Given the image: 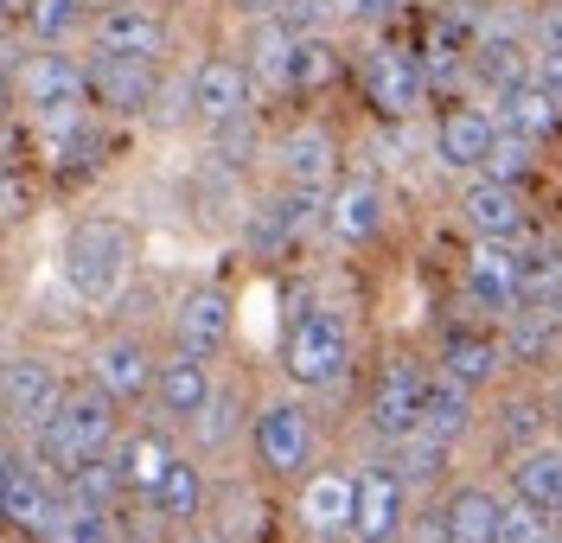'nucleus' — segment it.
Masks as SVG:
<instances>
[{
  "label": "nucleus",
  "mask_w": 562,
  "mask_h": 543,
  "mask_svg": "<svg viewBox=\"0 0 562 543\" xmlns=\"http://www.w3.org/2000/svg\"><path fill=\"white\" fill-rule=\"evenodd\" d=\"M115 434H122V403L109 397L103 384H77V391H65V403L33 429V461L65 486L77 461L115 448Z\"/></svg>",
  "instance_id": "nucleus-1"
},
{
  "label": "nucleus",
  "mask_w": 562,
  "mask_h": 543,
  "mask_svg": "<svg viewBox=\"0 0 562 543\" xmlns=\"http://www.w3.org/2000/svg\"><path fill=\"white\" fill-rule=\"evenodd\" d=\"M128 275H135V237H128L122 224H109V217H83V224H70L65 282H70L77 301L109 307L115 294L128 289Z\"/></svg>",
  "instance_id": "nucleus-2"
},
{
  "label": "nucleus",
  "mask_w": 562,
  "mask_h": 543,
  "mask_svg": "<svg viewBox=\"0 0 562 543\" xmlns=\"http://www.w3.org/2000/svg\"><path fill=\"white\" fill-rule=\"evenodd\" d=\"M351 364V332H346V314L333 307H307L301 320L281 332V371L294 391H333Z\"/></svg>",
  "instance_id": "nucleus-3"
},
{
  "label": "nucleus",
  "mask_w": 562,
  "mask_h": 543,
  "mask_svg": "<svg viewBox=\"0 0 562 543\" xmlns=\"http://www.w3.org/2000/svg\"><path fill=\"white\" fill-rule=\"evenodd\" d=\"M13 83H20V109L33 115L38 128L70 122V115L90 109V71H83L77 58H65V52H33V45H26Z\"/></svg>",
  "instance_id": "nucleus-4"
},
{
  "label": "nucleus",
  "mask_w": 562,
  "mask_h": 543,
  "mask_svg": "<svg viewBox=\"0 0 562 543\" xmlns=\"http://www.w3.org/2000/svg\"><path fill=\"white\" fill-rule=\"evenodd\" d=\"M249 448L269 479H307L314 473V416L294 397H269L249 416Z\"/></svg>",
  "instance_id": "nucleus-5"
},
{
  "label": "nucleus",
  "mask_w": 562,
  "mask_h": 543,
  "mask_svg": "<svg viewBox=\"0 0 562 543\" xmlns=\"http://www.w3.org/2000/svg\"><path fill=\"white\" fill-rule=\"evenodd\" d=\"M428 371L416 359H390L378 377H371V403H364V416H371V434H384V441H403V434L422 429V416H428Z\"/></svg>",
  "instance_id": "nucleus-6"
},
{
  "label": "nucleus",
  "mask_w": 562,
  "mask_h": 543,
  "mask_svg": "<svg viewBox=\"0 0 562 543\" xmlns=\"http://www.w3.org/2000/svg\"><path fill=\"white\" fill-rule=\"evenodd\" d=\"M65 377H58V364L45 359V352H13V359L0 364V416L7 422H20V429H38L58 403H65Z\"/></svg>",
  "instance_id": "nucleus-7"
},
{
  "label": "nucleus",
  "mask_w": 562,
  "mask_h": 543,
  "mask_svg": "<svg viewBox=\"0 0 562 543\" xmlns=\"http://www.w3.org/2000/svg\"><path fill=\"white\" fill-rule=\"evenodd\" d=\"M186 83H192V122H205V128L237 122V115H249V103H256V77H249V65L237 58V52H211V58H199Z\"/></svg>",
  "instance_id": "nucleus-8"
},
{
  "label": "nucleus",
  "mask_w": 562,
  "mask_h": 543,
  "mask_svg": "<svg viewBox=\"0 0 562 543\" xmlns=\"http://www.w3.org/2000/svg\"><path fill=\"white\" fill-rule=\"evenodd\" d=\"M460 224L473 230V244H525L530 237V205L518 185H498L486 173L460 185Z\"/></svg>",
  "instance_id": "nucleus-9"
},
{
  "label": "nucleus",
  "mask_w": 562,
  "mask_h": 543,
  "mask_svg": "<svg viewBox=\"0 0 562 543\" xmlns=\"http://www.w3.org/2000/svg\"><path fill=\"white\" fill-rule=\"evenodd\" d=\"M364 103L378 109L384 122H416L422 103H428V77H422V58L396 52V45H378V52H364Z\"/></svg>",
  "instance_id": "nucleus-10"
},
{
  "label": "nucleus",
  "mask_w": 562,
  "mask_h": 543,
  "mask_svg": "<svg viewBox=\"0 0 562 543\" xmlns=\"http://www.w3.org/2000/svg\"><path fill=\"white\" fill-rule=\"evenodd\" d=\"M154 371H160V359H154V346L140 332H109L103 346L90 352V384H103L122 409L154 403Z\"/></svg>",
  "instance_id": "nucleus-11"
},
{
  "label": "nucleus",
  "mask_w": 562,
  "mask_h": 543,
  "mask_svg": "<svg viewBox=\"0 0 562 543\" xmlns=\"http://www.w3.org/2000/svg\"><path fill=\"white\" fill-rule=\"evenodd\" d=\"M492 135H498V115H492V109L448 103L441 122H435V135H428V154H435L441 173H480L486 154H492Z\"/></svg>",
  "instance_id": "nucleus-12"
},
{
  "label": "nucleus",
  "mask_w": 562,
  "mask_h": 543,
  "mask_svg": "<svg viewBox=\"0 0 562 543\" xmlns=\"http://www.w3.org/2000/svg\"><path fill=\"white\" fill-rule=\"evenodd\" d=\"M58 506H65V486L38 467L33 454H13L7 486H0V524H13V531H26V538H45L52 518H58Z\"/></svg>",
  "instance_id": "nucleus-13"
},
{
  "label": "nucleus",
  "mask_w": 562,
  "mask_h": 543,
  "mask_svg": "<svg viewBox=\"0 0 562 543\" xmlns=\"http://www.w3.org/2000/svg\"><path fill=\"white\" fill-rule=\"evenodd\" d=\"M339 135L326 122H294L288 135L276 142V173L281 185H301V192H333L339 180Z\"/></svg>",
  "instance_id": "nucleus-14"
},
{
  "label": "nucleus",
  "mask_w": 562,
  "mask_h": 543,
  "mask_svg": "<svg viewBox=\"0 0 562 543\" xmlns=\"http://www.w3.org/2000/svg\"><path fill=\"white\" fill-rule=\"evenodd\" d=\"M211 397H217V384H211V359L173 346V352L160 359V371H154V409H160V422L192 429V422L205 416Z\"/></svg>",
  "instance_id": "nucleus-15"
},
{
  "label": "nucleus",
  "mask_w": 562,
  "mask_h": 543,
  "mask_svg": "<svg viewBox=\"0 0 562 543\" xmlns=\"http://www.w3.org/2000/svg\"><path fill=\"white\" fill-rule=\"evenodd\" d=\"M409 524V486L396 467H358V511H351V543H396Z\"/></svg>",
  "instance_id": "nucleus-16"
},
{
  "label": "nucleus",
  "mask_w": 562,
  "mask_h": 543,
  "mask_svg": "<svg viewBox=\"0 0 562 543\" xmlns=\"http://www.w3.org/2000/svg\"><path fill=\"white\" fill-rule=\"evenodd\" d=\"M90 45L109 52V58H147V65H160L167 58V20L154 13V7H135V0H122V7H103L97 20H90Z\"/></svg>",
  "instance_id": "nucleus-17"
},
{
  "label": "nucleus",
  "mask_w": 562,
  "mask_h": 543,
  "mask_svg": "<svg viewBox=\"0 0 562 543\" xmlns=\"http://www.w3.org/2000/svg\"><path fill=\"white\" fill-rule=\"evenodd\" d=\"M518 275H525V250L518 244H473L467 250V301L480 307V314H498V320H512L525 301H518Z\"/></svg>",
  "instance_id": "nucleus-18"
},
{
  "label": "nucleus",
  "mask_w": 562,
  "mask_h": 543,
  "mask_svg": "<svg viewBox=\"0 0 562 543\" xmlns=\"http://www.w3.org/2000/svg\"><path fill=\"white\" fill-rule=\"evenodd\" d=\"M390 224V192L378 180H339L333 192H326V237L333 244H346V250H358V244H378Z\"/></svg>",
  "instance_id": "nucleus-19"
},
{
  "label": "nucleus",
  "mask_w": 562,
  "mask_h": 543,
  "mask_svg": "<svg viewBox=\"0 0 562 543\" xmlns=\"http://www.w3.org/2000/svg\"><path fill=\"white\" fill-rule=\"evenodd\" d=\"M83 71H90V103L109 109V115H147L154 97H160V65H147V58H109V52H97Z\"/></svg>",
  "instance_id": "nucleus-20"
},
{
  "label": "nucleus",
  "mask_w": 562,
  "mask_h": 543,
  "mask_svg": "<svg viewBox=\"0 0 562 543\" xmlns=\"http://www.w3.org/2000/svg\"><path fill=\"white\" fill-rule=\"evenodd\" d=\"M301 524L314 538H351V511H358V467H314L301 479Z\"/></svg>",
  "instance_id": "nucleus-21"
},
{
  "label": "nucleus",
  "mask_w": 562,
  "mask_h": 543,
  "mask_svg": "<svg viewBox=\"0 0 562 543\" xmlns=\"http://www.w3.org/2000/svg\"><path fill=\"white\" fill-rule=\"evenodd\" d=\"M231 294L224 289H186L173 301V346L199 352V359H217L231 346Z\"/></svg>",
  "instance_id": "nucleus-22"
},
{
  "label": "nucleus",
  "mask_w": 562,
  "mask_h": 543,
  "mask_svg": "<svg viewBox=\"0 0 562 543\" xmlns=\"http://www.w3.org/2000/svg\"><path fill=\"white\" fill-rule=\"evenodd\" d=\"M173 441L160 429H122L115 434V448H109V461H115V473H122V493H135L140 506L154 499V486L167 479V467H173Z\"/></svg>",
  "instance_id": "nucleus-23"
},
{
  "label": "nucleus",
  "mask_w": 562,
  "mask_h": 543,
  "mask_svg": "<svg viewBox=\"0 0 562 543\" xmlns=\"http://www.w3.org/2000/svg\"><path fill=\"white\" fill-rule=\"evenodd\" d=\"M498 524H505V499L492 486H454L435 511L441 543H498Z\"/></svg>",
  "instance_id": "nucleus-24"
},
{
  "label": "nucleus",
  "mask_w": 562,
  "mask_h": 543,
  "mask_svg": "<svg viewBox=\"0 0 562 543\" xmlns=\"http://www.w3.org/2000/svg\"><path fill=\"white\" fill-rule=\"evenodd\" d=\"M530 58H537V45H525L518 33H486L467 52V77L486 83L492 97H505V90L530 83Z\"/></svg>",
  "instance_id": "nucleus-25"
},
{
  "label": "nucleus",
  "mask_w": 562,
  "mask_h": 543,
  "mask_svg": "<svg viewBox=\"0 0 562 543\" xmlns=\"http://www.w3.org/2000/svg\"><path fill=\"white\" fill-rule=\"evenodd\" d=\"M498 352H505V364H550L562 352V301H550V307H518L505 320Z\"/></svg>",
  "instance_id": "nucleus-26"
},
{
  "label": "nucleus",
  "mask_w": 562,
  "mask_h": 543,
  "mask_svg": "<svg viewBox=\"0 0 562 543\" xmlns=\"http://www.w3.org/2000/svg\"><path fill=\"white\" fill-rule=\"evenodd\" d=\"M339 71H346V45L333 33H301L288 52V97H319L339 83Z\"/></svg>",
  "instance_id": "nucleus-27"
},
{
  "label": "nucleus",
  "mask_w": 562,
  "mask_h": 543,
  "mask_svg": "<svg viewBox=\"0 0 562 543\" xmlns=\"http://www.w3.org/2000/svg\"><path fill=\"white\" fill-rule=\"evenodd\" d=\"M498 364H505V352H498L492 332L454 326V332L441 339V377H454V384H467V391H486L492 377H498Z\"/></svg>",
  "instance_id": "nucleus-28"
},
{
  "label": "nucleus",
  "mask_w": 562,
  "mask_h": 543,
  "mask_svg": "<svg viewBox=\"0 0 562 543\" xmlns=\"http://www.w3.org/2000/svg\"><path fill=\"white\" fill-rule=\"evenodd\" d=\"M492 115H498V128H512V135H525V142H550L562 128V109L537 90V83H518V90H505V97H492Z\"/></svg>",
  "instance_id": "nucleus-29"
},
{
  "label": "nucleus",
  "mask_w": 562,
  "mask_h": 543,
  "mask_svg": "<svg viewBox=\"0 0 562 543\" xmlns=\"http://www.w3.org/2000/svg\"><path fill=\"white\" fill-rule=\"evenodd\" d=\"M512 499L543 506V511H562V448L530 441L525 454L512 461Z\"/></svg>",
  "instance_id": "nucleus-30"
},
{
  "label": "nucleus",
  "mask_w": 562,
  "mask_h": 543,
  "mask_svg": "<svg viewBox=\"0 0 562 543\" xmlns=\"http://www.w3.org/2000/svg\"><path fill=\"white\" fill-rule=\"evenodd\" d=\"M147 506L160 511L167 524H192V518L205 511V467H199L192 454H173V467H167V479L154 486Z\"/></svg>",
  "instance_id": "nucleus-31"
},
{
  "label": "nucleus",
  "mask_w": 562,
  "mask_h": 543,
  "mask_svg": "<svg viewBox=\"0 0 562 543\" xmlns=\"http://www.w3.org/2000/svg\"><path fill=\"white\" fill-rule=\"evenodd\" d=\"M288 52H294V33H288L281 20H249L244 65L262 90H281V97H288Z\"/></svg>",
  "instance_id": "nucleus-32"
},
{
  "label": "nucleus",
  "mask_w": 562,
  "mask_h": 543,
  "mask_svg": "<svg viewBox=\"0 0 562 543\" xmlns=\"http://www.w3.org/2000/svg\"><path fill=\"white\" fill-rule=\"evenodd\" d=\"M20 33L38 52H58L65 38L83 33V0H20Z\"/></svg>",
  "instance_id": "nucleus-33"
},
{
  "label": "nucleus",
  "mask_w": 562,
  "mask_h": 543,
  "mask_svg": "<svg viewBox=\"0 0 562 543\" xmlns=\"http://www.w3.org/2000/svg\"><path fill=\"white\" fill-rule=\"evenodd\" d=\"M473 422H480V416H473V391L435 371V384H428V416H422V429L435 434V441H448V448H454V441H460L467 429H473Z\"/></svg>",
  "instance_id": "nucleus-34"
},
{
  "label": "nucleus",
  "mask_w": 562,
  "mask_h": 543,
  "mask_svg": "<svg viewBox=\"0 0 562 543\" xmlns=\"http://www.w3.org/2000/svg\"><path fill=\"white\" fill-rule=\"evenodd\" d=\"M65 499L115 511V499H128V493H122V473H115V461H109V454H90V461H77V467H70Z\"/></svg>",
  "instance_id": "nucleus-35"
},
{
  "label": "nucleus",
  "mask_w": 562,
  "mask_h": 543,
  "mask_svg": "<svg viewBox=\"0 0 562 543\" xmlns=\"http://www.w3.org/2000/svg\"><path fill=\"white\" fill-rule=\"evenodd\" d=\"M45 543H115V518H109L103 506H77V499H65L58 518H52V531H45Z\"/></svg>",
  "instance_id": "nucleus-36"
},
{
  "label": "nucleus",
  "mask_w": 562,
  "mask_h": 543,
  "mask_svg": "<svg viewBox=\"0 0 562 543\" xmlns=\"http://www.w3.org/2000/svg\"><path fill=\"white\" fill-rule=\"evenodd\" d=\"M486 180L498 185H525L530 173H537V142H525V135H512V128H498L492 135V154H486V167H480Z\"/></svg>",
  "instance_id": "nucleus-37"
},
{
  "label": "nucleus",
  "mask_w": 562,
  "mask_h": 543,
  "mask_svg": "<svg viewBox=\"0 0 562 543\" xmlns=\"http://www.w3.org/2000/svg\"><path fill=\"white\" fill-rule=\"evenodd\" d=\"M390 467L403 473V486H422V479H435V467L448 461V441H435L428 429H416V434H403V441H390Z\"/></svg>",
  "instance_id": "nucleus-38"
},
{
  "label": "nucleus",
  "mask_w": 562,
  "mask_h": 543,
  "mask_svg": "<svg viewBox=\"0 0 562 543\" xmlns=\"http://www.w3.org/2000/svg\"><path fill=\"white\" fill-rule=\"evenodd\" d=\"M518 301H525V307H550V301H562V250H530L525 256Z\"/></svg>",
  "instance_id": "nucleus-39"
},
{
  "label": "nucleus",
  "mask_w": 562,
  "mask_h": 543,
  "mask_svg": "<svg viewBox=\"0 0 562 543\" xmlns=\"http://www.w3.org/2000/svg\"><path fill=\"white\" fill-rule=\"evenodd\" d=\"M557 511L525 506V499H505V524H498V543H557Z\"/></svg>",
  "instance_id": "nucleus-40"
},
{
  "label": "nucleus",
  "mask_w": 562,
  "mask_h": 543,
  "mask_svg": "<svg viewBox=\"0 0 562 543\" xmlns=\"http://www.w3.org/2000/svg\"><path fill=\"white\" fill-rule=\"evenodd\" d=\"M33 212V160L20 154H0V224Z\"/></svg>",
  "instance_id": "nucleus-41"
},
{
  "label": "nucleus",
  "mask_w": 562,
  "mask_h": 543,
  "mask_svg": "<svg viewBox=\"0 0 562 543\" xmlns=\"http://www.w3.org/2000/svg\"><path fill=\"white\" fill-rule=\"evenodd\" d=\"M326 13H339V0H281V26L301 38V33H326Z\"/></svg>",
  "instance_id": "nucleus-42"
},
{
  "label": "nucleus",
  "mask_w": 562,
  "mask_h": 543,
  "mask_svg": "<svg viewBox=\"0 0 562 543\" xmlns=\"http://www.w3.org/2000/svg\"><path fill=\"white\" fill-rule=\"evenodd\" d=\"M211 142H217V154H224V167H244V154H256V122H249V115L217 122V128H211Z\"/></svg>",
  "instance_id": "nucleus-43"
},
{
  "label": "nucleus",
  "mask_w": 562,
  "mask_h": 543,
  "mask_svg": "<svg viewBox=\"0 0 562 543\" xmlns=\"http://www.w3.org/2000/svg\"><path fill=\"white\" fill-rule=\"evenodd\" d=\"M530 83L562 109V45H537V58H530Z\"/></svg>",
  "instance_id": "nucleus-44"
},
{
  "label": "nucleus",
  "mask_w": 562,
  "mask_h": 543,
  "mask_svg": "<svg viewBox=\"0 0 562 543\" xmlns=\"http://www.w3.org/2000/svg\"><path fill=\"white\" fill-rule=\"evenodd\" d=\"M231 416H237V397H211V403H205V416H199V422H192V429L205 434L211 448H217V441H224V434H231Z\"/></svg>",
  "instance_id": "nucleus-45"
},
{
  "label": "nucleus",
  "mask_w": 562,
  "mask_h": 543,
  "mask_svg": "<svg viewBox=\"0 0 562 543\" xmlns=\"http://www.w3.org/2000/svg\"><path fill=\"white\" fill-rule=\"evenodd\" d=\"M403 13V0H346V20H358V26H390Z\"/></svg>",
  "instance_id": "nucleus-46"
},
{
  "label": "nucleus",
  "mask_w": 562,
  "mask_h": 543,
  "mask_svg": "<svg viewBox=\"0 0 562 543\" xmlns=\"http://www.w3.org/2000/svg\"><path fill=\"white\" fill-rule=\"evenodd\" d=\"M505 434H512V441H525V434H537V403H530V397H518L512 409H505Z\"/></svg>",
  "instance_id": "nucleus-47"
},
{
  "label": "nucleus",
  "mask_w": 562,
  "mask_h": 543,
  "mask_svg": "<svg viewBox=\"0 0 562 543\" xmlns=\"http://www.w3.org/2000/svg\"><path fill=\"white\" fill-rule=\"evenodd\" d=\"M537 45H562V0H550L537 13Z\"/></svg>",
  "instance_id": "nucleus-48"
},
{
  "label": "nucleus",
  "mask_w": 562,
  "mask_h": 543,
  "mask_svg": "<svg viewBox=\"0 0 562 543\" xmlns=\"http://www.w3.org/2000/svg\"><path fill=\"white\" fill-rule=\"evenodd\" d=\"M231 13H237V20H276L281 0H231Z\"/></svg>",
  "instance_id": "nucleus-49"
},
{
  "label": "nucleus",
  "mask_w": 562,
  "mask_h": 543,
  "mask_svg": "<svg viewBox=\"0 0 562 543\" xmlns=\"http://www.w3.org/2000/svg\"><path fill=\"white\" fill-rule=\"evenodd\" d=\"M20 109V83H13V65H0V122Z\"/></svg>",
  "instance_id": "nucleus-50"
},
{
  "label": "nucleus",
  "mask_w": 562,
  "mask_h": 543,
  "mask_svg": "<svg viewBox=\"0 0 562 543\" xmlns=\"http://www.w3.org/2000/svg\"><path fill=\"white\" fill-rule=\"evenodd\" d=\"M7 467H13V454H7V448H0V486H7Z\"/></svg>",
  "instance_id": "nucleus-51"
},
{
  "label": "nucleus",
  "mask_w": 562,
  "mask_h": 543,
  "mask_svg": "<svg viewBox=\"0 0 562 543\" xmlns=\"http://www.w3.org/2000/svg\"><path fill=\"white\" fill-rule=\"evenodd\" d=\"M7 13H20V0H0V20H7Z\"/></svg>",
  "instance_id": "nucleus-52"
}]
</instances>
